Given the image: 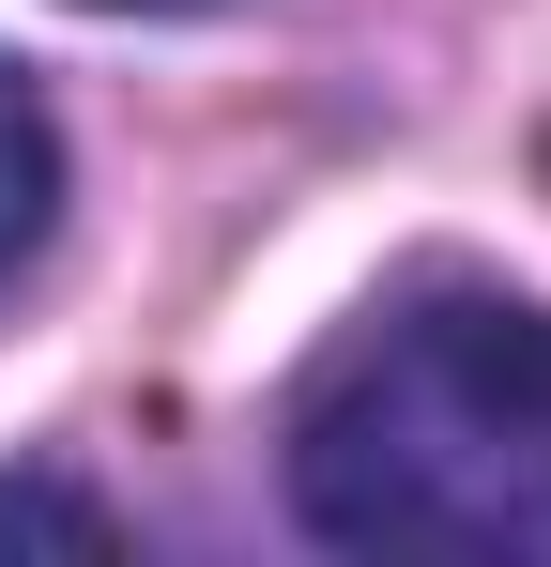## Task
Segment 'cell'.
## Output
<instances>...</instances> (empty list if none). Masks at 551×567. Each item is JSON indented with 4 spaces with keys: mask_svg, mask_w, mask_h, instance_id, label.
<instances>
[{
    "mask_svg": "<svg viewBox=\"0 0 551 567\" xmlns=\"http://www.w3.org/2000/svg\"><path fill=\"white\" fill-rule=\"evenodd\" d=\"M291 522L322 553L551 567V307L398 291L291 383Z\"/></svg>",
    "mask_w": 551,
    "mask_h": 567,
    "instance_id": "6da1fadb",
    "label": "cell"
},
{
    "mask_svg": "<svg viewBox=\"0 0 551 567\" xmlns=\"http://www.w3.org/2000/svg\"><path fill=\"white\" fill-rule=\"evenodd\" d=\"M46 215H62V123H46V93L0 62V277L46 246Z\"/></svg>",
    "mask_w": 551,
    "mask_h": 567,
    "instance_id": "7a4b0ae2",
    "label": "cell"
},
{
    "mask_svg": "<svg viewBox=\"0 0 551 567\" xmlns=\"http://www.w3.org/2000/svg\"><path fill=\"white\" fill-rule=\"evenodd\" d=\"M31 537H46V553H107L123 522H107L92 491H62V475H0V553H31Z\"/></svg>",
    "mask_w": 551,
    "mask_h": 567,
    "instance_id": "3957f363",
    "label": "cell"
},
{
    "mask_svg": "<svg viewBox=\"0 0 551 567\" xmlns=\"http://www.w3.org/2000/svg\"><path fill=\"white\" fill-rule=\"evenodd\" d=\"M107 16H199V0H107Z\"/></svg>",
    "mask_w": 551,
    "mask_h": 567,
    "instance_id": "277c9868",
    "label": "cell"
}]
</instances>
